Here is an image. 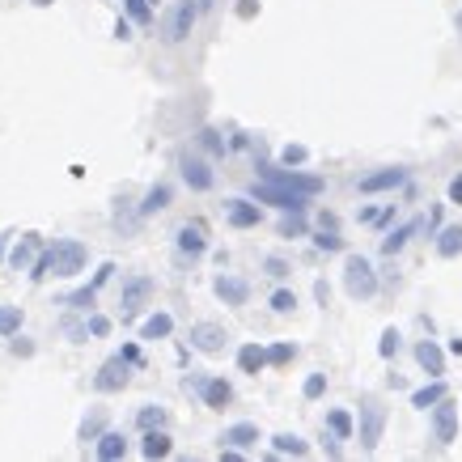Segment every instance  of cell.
<instances>
[{
  "label": "cell",
  "instance_id": "obj_1",
  "mask_svg": "<svg viewBox=\"0 0 462 462\" xmlns=\"http://www.w3.org/2000/svg\"><path fill=\"white\" fill-rule=\"evenodd\" d=\"M85 259H89V251L81 246L77 238H60L51 251L38 255L30 280H47V276H64V280H68V276H81V272H85Z\"/></svg>",
  "mask_w": 462,
  "mask_h": 462
},
{
  "label": "cell",
  "instance_id": "obj_2",
  "mask_svg": "<svg viewBox=\"0 0 462 462\" xmlns=\"http://www.w3.org/2000/svg\"><path fill=\"white\" fill-rule=\"evenodd\" d=\"M344 288H348L352 301H369L378 293V272H373V263L365 255H348V263H344Z\"/></svg>",
  "mask_w": 462,
  "mask_h": 462
},
{
  "label": "cell",
  "instance_id": "obj_3",
  "mask_svg": "<svg viewBox=\"0 0 462 462\" xmlns=\"http://www.w3.org/2000/svg\"><path fill=\"white\" fill-rule=\"evenodd\" d=\"M382 428H386V407H382V399L365 395V399H360V450H365V454L378 450Z\"/></svg>",
  "mask_w": 462,
  "mask_h": 462
},
{
  "label": "cell",
  "instance_id": "obj_4",
  "mask_svg": "<svg viewBox=\"0 0 462 462\" xmlns=\"http://www.w3.org/2000/svg\"><path fill=\"white\" fill-rule=\"evenodd\" d=\"M196 17H200V0H178L165 17V43H183L196 30Z\"/></svg>",
  "mask_w": 462,
  "mask_h": 462
},
{
  "label": "cell",
  "instance_id": "obj_5",
  "mask_svg": "<svg viewBox=\"0 0 462 462\" xmlns=\"http://www.w3.org/2000/svg\"><path fill=\"white\" fill-rule=\"evenodd\" d=\"M259 170H263V178H267V183L288 187V191H301V196H319V191H323V178H314V174H297V170H276V165H259Z\"/></svg>",
  "mask_w": 462,
  "mask_h": 462
},
{
  "label": "cell",
  "instance_id": "obj_6",
  "mask_svg": "<svg viewBox=\"0 0 462 462\" xmlns=\"http://www.w3.org/2000/svg\"><path fill=\"white\" fill-rule=\"evenodd\" d=\"M454 437H458V407L441 395V399L432 403V441L437 446H450Z\"/></svg>",
  "mask_w": 462,
  "mask_h": 462
},
{
  "label": "cell",
  "instance_id": "obj_7",
  "mask_svg": "<svg viewBox=\"0 0 462 462\" xmlns=\"http://www.w3.org/2000/svg\"><path fill=\"white\" fill-rule=\"evenodd\" d=\"M255 200L259 204H276V208H284V212H305V200L310 196H301V191H288V187H276V183H255Z\"/></svg>",
  "mask_w": 462,
  "mask_h": 462
},
{
  "label": "cell",
  "instance_id": "obj_8",
  "mask_svg": "<svg viewBox=\"0 0 462 462\" xmlns=\"http://www.w3.org/2000/svg\"><path fill=\"white\" fill-rule=\"evenodd\" d=\"M187 391H200L212 411H225V403L233 399V386L225 378H187Z\"/></svg>",
  "mask_w": 462,
  "mask_h": 462
},
{
  "label": "cell",
  "instance_id": "obj_9",
  "mask_svg": "<svg viewBox=\"0 0 462 462\" xmlns=\"http://www.w3.org/2000/svg\"><path fill=\"white\" fill-rule=\"evenodd\" d=\"M128 378H132V373H128V360L115 356V360H106L102 369L93 373V386H98L102 395H115V391H124V386H128Z\"/></svg>",
  "mask_w": 462,
  "mask_h": 462
},
{
  "label": "cell",
  "instance_id": "obj_10",
  "mask_svg": "<svg viewBox=\"0 0 462 462\" xmlns=\"http://www.w3.org/2000/svg\"><path fill=\"white\" fill-rule=\"evenodd\" d=\"M174 242H178V251L191 255V259L204 255V251H208V229H204V221H187V225H178Z\"/></svg>",
  "mask_w": 462,
  "mask_h": 462
},
{
  "label": "cell",
  "instance_id": "obj_11",
  "mask_svg": "<svg viewBox=\"0 0 462 462\" xmlns=\"http://www.w3.org/2000/svg\"><path fill=\"white\" fill-rule=\"evenodd\" d=\"M149 293H153V280H149V276H132V280L124 284V297H119V305H124V319H132V314L149 301Z\"/></svg>",
  "mask_w": 462,
  "mask_h": 462
},
{
  "label": "cell",
  "instance_id": "obj_12",
  "mask_svg": "<svg viewBox=\"0 0 462 462\" xmlns=\"http://www.w3.org/2000/svg\"><path fill=\"white\" fill-rule=\"evenodd\" d=\"M407 183V174H403V170H373V174H365L356 187H360V196H373V191H395V187H403Z\"/></svg>",
  "mask_w": 462,
  "mask_h": 462
},
{
  "label": "cell",
  "instance_id": "obj_13",
  "mask_svg": "<svg viewBox=\"0 0 462 462\" xmlns=\"http://www.w3.org/2000/svg\"><path fill=\"white\" fill-rule=\"evenodd\" d=\"M225 327H216V323H196L191 327V348H200V352H221L225 348Z\"/></svg>",
  "mask_w": 462,
  "mask_h": 462
},
{
  "label": "cell",
  "instance_id": "obj_14",
  "mask_svg": "<svg viewBox=\"0 0 462 462\" xmlns=\"http://www.w3.org/2000/svg\"><path fill=\"white\" fill-rule=\"evenodd\" d=\"M183 183H187L191 191H212L216 174H212L208 161H200V157H183Z\"/></svg>",
  "mask_w": 462,
  "mask_h": 462
},
{
  "label": "cell",
  "instance_id": "obj_15",
  "mask_svg": "<svg viewBox=\"0 0 462 462\" xmlns=\"http://www.w3.org/2000/svg\"><path fill=\"white\" fill-rule=\"evenodd\" d=\"M225 216H229V225H238V229H255V225L263 221V208L238 196V200H229V204H225Z\"/></svg>",
  "mask_w": 462,
  "mask_h": 462
},
{
  "label": "cell",
  "instance_id": "obj_16",
  "mask_svg": "<svg viewBox=\"0 0 462 462\" xmlns=\"http://www.w3.org/2000/svg\"><path fill=\"white\" fill-rule=\"evenodd\" d=\"M216 297H221L225 305H246V297H251V284L242 280V276H216Z\"/></svg>",
  "mask_w": 462,
  "mask_h": 462
},
{
  "label": "cell",
  "instance_id": "obj_17",
  "mask_svg": "<svg viewBox=\"0 0 462 462\" xmlns=\"http://www.w3.org/2000/svg\"><path fill=\"white\" fill-rule=\"evenodd\" d=\"M221 441H225V446H233V450H251V446L259 441V424H251V420H242V424H229Z\"/></svg>",
  "mask_w": 462,
  "mask_h": 462
},
{
  "label": "cell",
  "instance_id": "obj_18",
  "mask_svg": "<svg viewBox=\"0 0 462 462\" xmlns=\"http://www.w3.org/2000/svg\"><path fill=\"white\" fill-rule=\"evenodd\" d=\"M416 360H420V369H428L432 378L437 373H446V352L432 344V339H424V344H416Z\"/></svg>",
  "mask_w": 462,
  "mask_h": 462
},
{
  "label": "cell",
  "instance_id": "obj_19",
  "mask_svg": "<svg viewBox=\"0 0 462 462\" xmlns=\"http://www.w3.org/2000/svg\"><path fill=\"white\" fill-rule=\"evenodd\" d=\"M263 365H267V352H263L259 344H242V348H238V369H242V373H255V378H259Z\"/></svg>",
  "mask_w": 462,
  "mask_h": 462
},
{
  "label": "cell",
  "instance_id": "obj_20",
  "mask_svg": "<svg viewBox=\"0 0 462 462\" xmlns=\"http://www.w3.org/2000/svg\"><path fill=\"white\" fill-rule=\"evenodd\" d=\"M124 454H128L124 432H102V437H98V458H102V462H115V458H124Z\"/></svg>",
  "mask_w": 462,
  "mask_h": 462
},
{
  "label": "cell",
  "instance_id": "obj_21",
  "mask_svg": "<svg viewBox=\"0 0 462 462\" xmlns=\"http://www.w3.org/2000/svg\"><path fill=\"white\" fill-rule=\"evenodd\" d=\"M437 255H441V259H458L462 255V225L441 229V238H437Z\"/></svg>",
  "mask_w": 462,
  "mask_h": 462
},
{
  "label": "cell",
  "instance_id": "obj_22",
  "mask_svg": "<svg viewBox=\"0 0 462 462\" xmlns=\"http://www.w3.org/2000/svg\"><path fill=\"white\" fill-rule=\"evenodd\" d=\"M144 458H165L170 454V437L161 428H144V446H140Z\"/></svg>",
  "mask_w": 462,
  "mask_h": 462
},
{
  "label": "cell",
  "instance_id": "obj_23",
  "mask_svg": "<svg viewBox=\"0 0 462 462\" xmlns=\"http://www.w3.org/2000/svg\"><path fill=\"white\" fill-rule=\"evenodd\" d=\"M272 450H276V454H293V458H305V454H310V446L301 441L297 432H280V437H272Z\"/></svg>",
  "mask_w": 462,
  "mask_h": 462
},
{
  "label": "cell",
  "instance_id": "obj_24",
  "mask_svg": "<svg viewBox=\"0 0 462 462\" xmlns=\"http://www.w3.org/2000/svg\"><path fill=\"white\" fill-rule=\"evenodd\" d=\"M170 331H174V319H170V314H153V319H144L140 339H165Z\"/></svg>",
  "mask_w": 462,
  "mask_h": 462
},
{
  "label": "cell",
  "instance_id": "obj_25",
  "mask_svg": "<svg viewBox=\"0 0 462 462\" xmlns=\"http://www.w3.org/2000/svg\"><path fill=\"white\" fill-rule=\"evenodd\" d=\"M416 229H420V221H407V225H403V229H395L391 238H382V255H395V251H403V246H407V238L416 233Z\"/></svg>",
  "mask_w": 462,
  "mask_h": 462
},
{
  "label": "cell",
  "instance_id": "obj_26",
  "mask_svg": "<svg viewBox=\"0 0 462 462\" xmlns=\"http://www.w3.org/2000/svg\"><path fill=\"white\" fill-rule=\"evenodd\" d=\"M34 251H38V233H26V238H21L17 246H13V259H9V263L21 272V267H26V263L34 259Z\"/></svg>",
  "mask_w": 462,
  "mask_h": 462
},
{
  "label": "cell",
  "instance_id": "obj_27",
  "mask_svg": "<svg viewBox=\"0 0 462 462\" xmlns=\"http://www.w3.org/2000/svg\"><path fill=\"white\" fill-rule=\"evenodd\" d=\"M161 208H170V187H165V183H161V187H153L149 196H144L140 216H153V212H161Z\"/></svg>",
  "mask_w": 462,
  "mask_h": 462
},
{
  "label": "cell",
  "instance_id": "obj_28",
  "mask_svg": "<svg viewBox=\"0 0 462 462\" xmlns=\"http://www.w3.org/2000/svg\"><path fill=\"white\" fill-rule=\"evenodd\" d=\"M136 424H140V428H161V424H165V407H161V403H144V407L136 411Z\"/></svg>",
  "mask_w": 462,
  "mask_h": 462
},
{
  "label": "cell",
  "instance_id": "obj_29",
  "mask_svg": "<svg viewBox=\"0 0 462 462\" xmlns=\"http://www.w3.org/2000/svg\"><path fill=\"white\" fill-rule=\"evenodd\" d=\"M441 395H446V386H441V382H432V386H420V391L411 395V407H420V411H428V407H432L437 399H441Z\"/></svg>",
  "mask_w": 462,
  "mask_h": 462
},
{
  "label": "cell",
  "instance_id": "obj_30",
  "mask_svg": "<svg viewBox=\"0 0 462 462\" xmlns=\"http://www.w3.org/2000/svg\"><path fill=\"white\" fill-rule=\"evenodd\" d=\"M21 331V305H0V335Z\"/></svg>",
  "mask_w": 462,
  "mask_h": 462
},
{
  "label": "cell",
  "instance_id": "obj_31",
  "mask_svg": "<svg viewBox=\"0 0 462 462\" xmlns=\"http://www.w3.org/2000/svg\"><path fill=\"white\" fill-rule=\"evenodd\" d=\"M327 424H331V432L339 437V441H348V437H352V416H348V411H331V416H327Z\"/></svg>",
  "mask_w": 462,
  "mask_h": 462
},
{
  "label": "cell",
  "instance_id": "obj_32",
  "mask_svg": "<svg viewBox=\"0 0 462 462\" xmlns=\"http://www.w3.org/2000/svg\"><path fill=\"white\" fill-rule=\"evenodd\" d=\"M399 348H403V335H399L395 327H386V331H382V344H378V356H395Z\"/></svg>",
  "mask_w": 462,
  "mask_h": 462
},
{
  "label": "cell",
  "instance_id": "obj_33",
  "mask_svg": "<svg viewBox=\"0 0 462 462\" xmlns=\"http://www.w3.org/2000/svg\"><path fill=\"white\" fill-rule=\"evenodd\" d=\"M305 157H310L305 144H284V149H280V161H284V165H301Z\"/></svg>",
  "mask_w": 462,
  "mask_h": 462
},
{
  "label": "cell",
  "instance_id": "obj_34",
  "mask_svg": "<svg viewBox=\"0 0 462 462\" xmlns=\"http://www.w3.org/2000/svg\"><path fill=\"white\" fill-rule=\"evenodd\" d=\"M293 305H297V293H288V288H276V293H272V310L276 314H288Z\"/></svg>",
  "mask_w": 462,
  "mask_h": 462
},
{
  "label": "cell",
  "instance_id": "obj_35",
  "mask_svg": "<svg viewBox=\"0 0 462 462\" xmlns=\"http://www.w3.org/2000/svg\"><path fill=\"white\" fill-rule=\"evenodd\" d=\"M323 391H327V373H310V378H305V386H301V395H305V399H319Z\"/></svg>",
  "mask_w": 462,
  "mask_h": 462
},
{
  "label": "cell",
  "instance_id": "obj_36",
  "mask_svg": "<svg viewBox=\"0 0 462 462\" xmlns=\"http://www.w3.org/2000/svg\"><path fill=\"white\" fill-rule=\"evenodd\" d=\"M93 293H98L93 284H89V288H77V293L68 297V305H72V310H89V305H93Z\"/></svg>",
  "mask_w": 462,
  "mask_h": 462
},
{
  "label": "cell",
  "instance_id": "obj_37",
  "mask_svg": "<svg viewBox=\"0 0 462 462\" xmlns=\"http://www.w3.org/2000/svg\"><path fill=\"white\" fill-rule=\"evenodd\" d=\"M305 233V216L301 212H293V221H284L280 225V238H301Z\"/></svg>",
  "mask_w": 462,
  "mask_h": 462
},
{
  "label": "cell",
  "instance_id": "obj_38",
  "mask_svg": "<svg viewBox=\"0 0 462 462\" xmlns=\"http://www.w3.org/2000/svg\"><path fill=\"white\" fill-rule=\"evenodd\" d=\"M293 344H272V348H267V360H272V365H284V360H293Z\"/></svg>",
  "mask_w": 462,
  "mask_h": 462
},
{
  "label": "cell",
  "instance_id": "obj_39",
  "mask_svg": "<svg viewBox=\"0 0 462 462\" xmlns=\"http://www.w3.org/2000/svg\"><path fill=\"white\" fill-rule=\"evenodd\" d=\"M314 246H319V251H344V242H339L335 233H327V229H323L319 238H314Z\"/></svg>",
  "mask_w": 462,
  "mask_h": 462
},
{
  "label": "cell",
  "instance_id": "obj_40",
  "mask_svg": "<svg viewBox=\"0 0 462 462\" xmlns=\"http://www.w3.org/2000/svg\"><path fill=\"white\" fill-rule=\"evenodd\" d=\"M128 13H132V21H149L153 13H149V0H128Z\"/></svg>",
  "mask_w": 462,
  "mask_h": 462
},
{
  "label": "cell",
  "instance_id": "obj_41",
  "mask_svg": "<svg viewBox=\"0 0 462 462\" xmlns=\"http://www.w3.org/2000/svg\"><path fill=\"white\" fill-rule=\"evenodd\" d=\"M200 140L208 144V149H212V153H225V140H221V136H216L212 128H204V132H200Z\"/></svg>",
  "mask_w": 462,
  "mask_h": 462
},
{
  "label": "cell",
  "instance_id": "obj_42",
  "mask_svg": "<svg viewBox=\"0 0 462 462\" xmlns=\"http://www.w3.org/2000/svg\"><path fill=\"white\" fill-rule=\"evenodd\" d=\"M89 335H111V319H102V314H93V319H89Z\"/></svg>",
  "mask_w": 462,
  "mask_h": 462
},
{
  "label": "cell",
  "instance_id": "obj_43",
  "mask_svg": "<svg viewBox=\"0 0 462 462\" xmlns=\"http://www.w3.org/2000/svg\"><path fill=\"white\" fill-rule=\"evenodd\" d=\"M267 272L280 280V276H288V263H284V259H267Z\"/></svg>",
  "mask_w": 462,
  "mask_h": 462
},
{
  "label": "cell",
  "instance_id": "obj_44",
  "mask_svg": "<svg viewBox=\"0 0 462 462\" xmlns=\"http://www.w3.org/2000/svg\"><path fill=\"white\" fill-rule=\"evenodd\" d=\"M30 352H34L30 339H13V356H30Z\"/></svg>",
  "mask_w": 462,
  "mask_h": 462
},
{
  "label": "cell",
  "instance_id": "obj_45",
  "mask_svg": "<svg viewBox=\"0 0 462 462\" xmlns=\"http://www.w3.org/2000/svg\"><path fill=\"white\" fill-rule=\"evenodd\" d=\"M314 297H319V301L327 305V297H331V288H327V280H319V284H314Z\"/></svg>",
  "mask_w": 462,
  "mask_h": 462
},
{
  "label": "cell",
  "instance_id": "obj_46",
  "mask_svg": "<svg viewBox=\"0 0 462 462\" xmlns=\"http://www.w3.org/2000/svg\"><path fill=\"white\" fill-rule=\"evenodd\" d=\"M450 200H454V204H462V178H454V183H450Z\"/></svg>",
  "mask_w": 462,
  "mask_h": 462
},
{
  "label": "cell",
  "instance_id": "obj_47",
  "mask_svg": "<svg viewBox=\"0 0 462 462\" xmlns=\"http://www.w3.org/2000/svg\"><path fill=\"white\" fill-rule=\"evenodd\" d=\"M115 34H119V38H132V21H124V17H119V26H115Z\"/></svg>",
  "mask_w": 462,
  "mask_h": 462
},
{
  "label": "cell",
  "instance_id": "obj_48",
  "mask_svg": "<svg viewBox=\"0 0 462 462\" xmlns=\"http://www.w3.org/2000/svg\"><path fill=\"white\" fill-rule=\"evenodd\" d=\"M119 356H124V360H128V365H132V360H140V348H136V344H128V348H124V352H119Z\"/></svg>",
  "mask_w": 462,
  "mask_h": 462
},
{
  "label": "cell",
  "instance_id": "obj_49",
  "mask_svg": "<svg viewBox=\"0 0 462 462\" xmlns=\"http://www.w3.org/2000/svg\"><path fill=\"white\" fill-rule=\"evenodd\" d=\"M9 238H13V233H5V238H0V259H5V246H9Z\"/></svg>",
  "mask_w": 462,
  "mask_h": 462
},
{
  "label": "cell",
  "instance_id": "obj_50",
  "mask_svg": "<svg viewBox=\"0 0 462 462\" xmlns=\"http://www.w3.org/2000/svg\"><path fill=\"white\" fill-rule=\"evenodd\" d=\"M458 26H462V21H458Z\"/></svg>",
  "mask_w": 462,
  "mask_h": 462
}]
</instances>
